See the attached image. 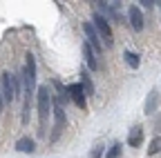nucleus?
<instances>
[{
    "label": "nucleus",
    "mask_w": 161,
    "mask_h": 158,
    "mask_svg": "<svg viewBox=\"0 0 161 158\" xmlns=\"http://www.w3.org/2000/svg\"><path fill=\"white\" fill-rule=\"evenodd\" d=\"M36 98H38V114H40V125H43L45 131V120L52 111V91L47 89V85L43 87H36Z\"/></svg>",
    "instance_id": "f257e3e1"
},
{
    "label": "nucleus",
    "mask_w": 161,
    "mask_h": 158,
    "mask_svg": "<svg viewBox=\"0 0 161 158\" xmlns=\"http://www.w3.org/2000/svg\"><path fill=\"white\" fill-rule=\"evenodd\" d=\"M94 20V31L98 33V38H103V47H112L114 45V36H112V29H110V23L105 20V16H101L98 11L92 16Z\"/></svg>",
    "instance_id": "f03ea898"
},
{
    "label": "nucleus",
    "mask_w": 161,
    "mask_h": 158,
    "mask_svg": "<svg viewBox=\"0 0 161 158\" xmlns=\"http://www.w3.org/2000/svg\"><path fill=\"white\" fill-rule=\"evenodd\" d=\"M23 80H25V94L27 98L34 96L36 91V58L31 54H27V63H25V71H23Z\"/></svg>",
    "instance_id": "7ed1b4c3"
},
{
    "label": "nucleus",
    "mask_w": 161,
    "mask_h": 158,
    "mask_svg": "<svg viewBox=\"0 0 161 158\" xmlns=\"http://www.w3.org/2000/svg\"><path fill=\"white\" fill-rule=\"evenodd\" d=\"M54 118H56V125H54V131H52V140H56V138L60 136V131L65 129V123H67V118H65V109L60 103L54 105Z\"/></svg>",
    "instance_id": "20e7f679"
},
{
    "label": "nucleus",
    "mask_w": 161,
    "mask_h": 158,
    "mask_svg": "<svg viewBox=\"0 0 161 158\" xmlns=\"http://www.w3.org/2000/svg\"><path fill=\"white\" fill-rule=\"evenodd\" d=\"M67 94L72 98V103L78 107V109H85L87 107V98H85V91L80 85H67Z\"/></svg>",
    "instance_id": "39448f33"
},
{
    "label": "nucleus",
    "mask_w": 161,
    "mask_h": 158,
    "mask_svg": "<svg viewBox=\"0 0 161 158\" xmlns=\"http://www.w3.org/2000/svg\"><path fill=\"white\" fill-rule=\"evenodd\" d=\"M0 91H3V100L5 103H11L14 100V87H11V74H3L0 78Z\"/></svg>",
    "instance_id": "423d86ee"
},
{
    "label": "nucleus",
    "mask_w": 161,
    "mask_h": 158,
    "mask_svg": "<svg viewBox=\"0 0 161 158\" xmlns=\"http://www.w3.org/2000/svg\"><path fill=\"white\" fill-rule=\"evenodd\" d=\"M83 31L87 33V45H90V47H94L96 51H101V49H103V45H101V38H98V33L94 31V27H92L90 23H83Z\"/></svg>",
    "instance_id": "0eeeda50"
},
{
    "label": "nucleus",
    "mask_w": 161,
    "mask_h": 158,
    "mask_svg": "<svg viewBox=\"0 0 161 158\" xmlns=\"http://www.w3.org/2000/svg\"><path fill=\"white\" fill-rule=\"evenodd\" d=\"M128 16H130V25H132L134 31H141V29H143V13H141V9H139L136 5L130 7Z\"/></svg>",
    "instance_id": "6e6552de"
},
{
    "label": "nucleus",
    "mask_w": 161,
    "mask_h": 158,
    "mask_svg": "<svg viewBox=\"0 0 161 158\" xmlns=\"http://www.w3.org/2000/svg\"><path fill=\"white\" fill-rule=\"evenodd\" d=\"M141 143H143V127H141V125H136V127H132V129H130L128 145H130V147H139Z\"/></svg>",
    "instance_id": "1a4fd4ad"
},
{
    "label": "nucleus",
    "mask_w": 161,
    "mask_h": 158,
    "mask_svg": "<svg viewBox=\"0 0 161 158\" xmlns=\"http://www.w3.org/2000/svg\"><path fill=\"white\" fill-rule=\"evenodd\" d=\"M83 58H85V63H87V67L94 71V69H98V63H96V56H94V49L87 45V43H83Z\"/></svg>",
    "instance_id": "9d476101"
},
{
    "label": "nucleus",
    "mask_w": 161,
    "mask_h": 158,
    "mask_svg": "<svg viewBox=\"0 0 161 158\" xmlns=\"http://www.w3.org/2000/svg\"><path fill=\"white\" fill-rule=\"evenodd\" d=\"M157 107H159V91L157 89H152L150 94H148V100H146V114L150 116V114H154L157 111Z\"/></svg>",
    "instance_id": "9b49d317"
},
{
    "label": "nucleus",
    "mask_w": 161,
    "mask_h": 158,
    "mask_svg": "<svg viewBox=\"0 0 161 158\" xmlns=\"http://www.w3.org/2000/svg\"><path fill=\"white\" fill-rule=\"evenodd\" d=\"M80 87H83V91H85V98H87V96H94V91H96L87 71H83V76H80Z\"/></svg>",
    "instance_id": "f8f14e48"
},
{
    "label": "nucleus",
    "mask_w": 161,
    "mask_h": 158,
    "mask_svg": "<svg viewBox=\"0 0 161 158\" xmlns=\"http://www.w3.org/2000/svg\"><path fill=\"white\" fill-rule=\"evenodd\" d=\"M16 149L18 151H23V154H31L34 149H36V145H34V140H31V138H20V140L16 143Z\"/></svg>",
    "instance_id": "ddd939ff"
},
{
    "label": "nucleus",
    "mask_w": 161,
    "mask_h": 158,
    "mask_svg": "<svg viewBox=\"0 0 161 158\" xmlns=\"http://www.w3.org/2000/svg\"><path fill=\"white\" fill-rule=\"evenodd\" d=\"M123 58H125L128 67H132V69H136V67L141 65V58H139L136 54H132V51H125V54H123Z\"/></svg>",
    "instance_id": "4468645a"
},
{
    "label": "nucleus",
    "mask_w": 161,
    "mask_h": 158,
    "mask_svg": "<svg viewBox=\"0 0 161 158\" xmlns=\"http://www.w3.org/2000/svg\"><path fill=\"white\" fill-rule=\"evenodd\" d=\"M159 151H161V136L152 138V140H150V147H148V154H150V156H154V154H159Z\"/></svg>",
    "instance_id": "2eb2a0df"
},
{
    "label": "nucleus",
    "mask_w": 161,
    "mask_h": 158,
    "mask_svg": "<svg viewBox=\"0 0 161 158\" xmlns=\"http://www.w3.org/2000/svg\"><path fill=\"white\" fill-rule=\"evenodd\" d=\"M119 156H121V145H119V143H114V145L110 147V151L105 154V158H119Z\"/></svg>",
    "instance_id": "dca6fc26"
},
{
    "label": "nucleus",
    "mask_w": 161,
    "mask_h": 158,
    "mask_svg": "<svg viewBox=\"0 0 161 158\" xmlns=\"http://www.w3.org/2000/svg\"><path fill=\"white\" fill-rule=\"evenodd\" d=\"M101 156H103V145H96L92 149V158H101Z\"/></svg>",
    "instance_id": "f3484780"
},
{
    "label": "nucleus",
    "mask_w": 161,
    "mask_h": 158,
    "mask_svg": "<svg viewBox=\"0 0 161 158\" xmlns=\"http://www.w3.org/2000/svg\"><path fill=\"white\" fill-rule=\"evenodd\" d=\"M3 107H5V100H3V91H0V111H3Z\"/></svg>",
    "instance_id": "a211bd4d"
}]
</instances>
